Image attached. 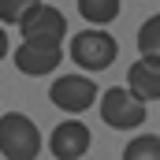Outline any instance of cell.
<instances>
[{
  "instance_id": "1",
  "label": "cell",
  "mask_w": 160,
  "mask_h": 160,
  "mask_svg": "<svg viewBox=\"0 0 160 160\" xmlns=\"http://www.w3.org/2000/svg\"><path fill=\"white\" fill-rule=\"evenodd\" d=\"M0 153L8 160H34L41 153V130L22 112L0 116Z\"/></svg>"
},
{
  "instance_id": "2",
  "label": "cell",
  "mask_w": 160,
  "mask_h": 160,
  "mask_svg": "<svg viewBox=\"0 0 160 160\" xmlns=\"http://www.w3.org/2000/svg\"><path fill=\"white\" fill-rule=\"evenodd\" d=\"M116 56H119V45H116L112 34H104L101 26L82 30V34L71 38V60L78 63L82 71H104V67L116 63Z\"/></svg>"
},
{
  "instance_id": "3",
  "label": "cell",
  "mask_w": 160,
  "mask_h": 160,
  "mask_svg": "<svg viewBox=\"0 0 160 160\" xmlns=\"http://www.w3.org/2000/svg\"><path fill=\"white\" fill-rule=\"evenodd\" d=\"M145 101L134 97L127 86H112L108 93H101V119L112 130H134L145 123Z\"/></svg>"
},
{
  "instance_id": "4",
  "label": "cell",
  "mask_w": 160,
  "mask_h": 160,
  "mask_svg": "<svg viewBox=\"0 0 160 160\" xmlns=\"http://www.w3.org/2000/svg\"><path fill=\"white\" fill-rule=\"evenodd\" d=\"M63 52H60V41H48V38H22V45L15 48V67L22 75H52L60 67Z\"/></svg>"
},
{
  "instance_id": "5",
  "label": "cell",
  "mask_w": 160,
  "mask_h": 160,
  "mask_svg": "<svg viewBox=\"0 0 160 160\" xmlns=\"http://www.w3.org/2000/svg\"><path fill=\"white\" fill-rule=\"evenodd\" d=\"M48 101H52L60 112L78 116V112H86V108L97 101V82L86 78V75H63V78H56L48 86Z\"/></svg>"
},
{
  "instance_id": "6",
  "label": "cell",
  "mask_w": 160,
  "mask_h": 160,
  "mask_svg": "<svg viewBox=\"0 0 160 160\" xmlns=\"http://www.w3.org/2000/svg\"><path fill=\"white\" fill-rule=\"evenodd\" d=\"M19 30H22V38H48V41H63L67 34V19H63V11H56L52 4H34L22 19H19Z\"/></svg>"
},
{
  "instance_id": "7",
  "label": "cell",
  "mask_w": 160,
  "mask_h": 160,
  "mask_svg": "<svg viewBox=\"0 0 160 160\" xmlns=\"http://www.w3.org/2000/svg\"><path fill=\"white\" fill-rule=\"evenodd\" d=\"M89 127L78 119H67L60 123L56 130H52V138H48V149H52V157L56 160H78L89 153Z\"/></svg>"
},
{
  "instance_id": "8",
  "label": "cell",
  "mask_w": 160,
  "mask_h": 160,
  "mask_svg": "<svg viewBox=\"0 0 160 160\" xmlns=\"http://www.w3.org/2000/svg\"><path fill=\"white\" fill-rule=\"evenodd\" d=\"M127 89L134 97H142L145 104L149 101H160V60L157 56H142L130 63L127 71Z\"/></svg>"
},
{
  "instance_id": "9",
  "label": "cell",
  "mask_w": 160,
  "mask_h": 160,
  "mask_svg": "<svg viewBox=\"0 0 160 160\" xmlns=\"http://www.w3.org/2000/svg\"><path fill=\"white\" fill-rule=\"evenodd\" d=\"M78 11H82L86 22L104 26V22H112L119 15V0H78Z\"/></svg>"
},
{
  "instance_id": "10",
  "label": "cell",
  "mask_w": 160,
  "mask_h": 160,
  "mask_svg": "<svg viewBox=\"0 0 160 160\" xmlns=\"http://www.w3.org/2000/svg\"><path fill=\"white\" fill-rule=\"evenodd\" d=\"M127 160H160V134H138L123 149Z\"/></svg>"
},
{
  "instance_id": "11",
  "label": "cell",
  "mask_w": 160,
  "mask_h": 160,
  "mask_svg": "<svg viewBox=\"0 0 160 160\" xmlns=\"http://www.w3.org/2000/svg\"><path fill=\"white\" fill-rule=\"evenodd\" d=\"M138 52L160 60V15H153V19L142 22V30H138Z\"/></svg>"
},
{
  "instance_id": "12",
  "label": "cell",
  "mask_w": 160,
  "mask_h": 160,
  "mask_svg": "<svg viewBox=\"0 0 160 160\" xmlns=\"http://www.w3.org/2000/svg\"><path fill=\"white\" fill-rule=\"evenodd\" d=\"M38 0H0V22H15L19 26V19L34 8Z\"/></svg>"
},
{
  "instance_id": "13",
  "label": "cell",
  "mask_w": 160,
  "mask_h": 160,
  "mask_svg": "<svg viewBox=\"0 0 160 160\" xmlns=\"http://www.w3.org/2000/svg\"><path fill=\"white\" fill-rule=\"evenodd\" d=\"M8 56V34H4V26H0V60Z\"/></svg>"
}]
</instances>
